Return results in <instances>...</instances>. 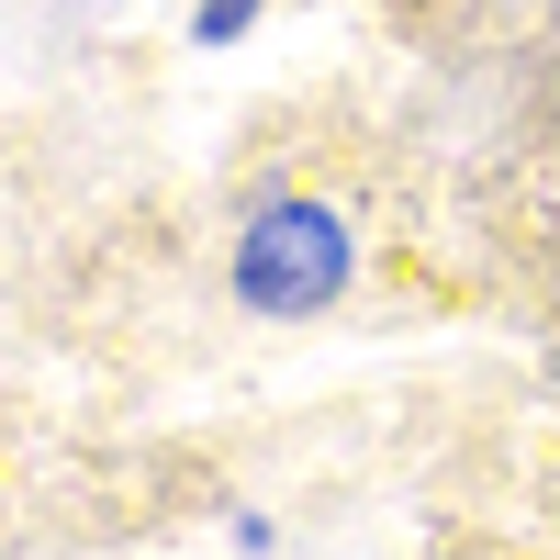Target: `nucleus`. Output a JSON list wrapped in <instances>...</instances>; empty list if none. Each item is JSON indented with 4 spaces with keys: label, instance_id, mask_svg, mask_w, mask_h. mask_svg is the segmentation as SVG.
I'll list each match as a JSON object with an SVG mask.
<instances>
[{
    "label": "nucleus",
    "instance_id": "obj_1",
    "mask_svg": "<svg viewBox=\"0 0 560 560\" xmlns=\"http://www.w3.org/2000/svg\"><path fill=\"white\" fill-rule=\"evenodd\" d=\"M337 280H348V224L325 202H269L236 236V292L258 314H314Z\"/></svg>",
    "mask_w": 560,
    "mask_h": 560
},
{
    "label": "nucleus",
    "instance_id": "obj_2",
    "mask_svg": "<svg viewBox=\"0 0 560 560\" xmlns=\"http://www.w3.org/2000/svg\"><path fill=\"white\" fill-rule=\"evenodd\" d=\"M247 12H258V0H202V34L224 45V34H247Z\"/></svg>",
    "mask_w": 560,
    "mask_h": 560
}]
</instances>
